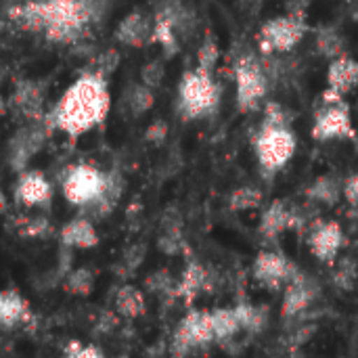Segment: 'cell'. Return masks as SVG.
<instances>
[{
	"label": "cell",
	"instance_id": "ffe728a7",
	"mask_svg": "<svg viewBox=\"0 0 358 358\" xmlns=\"http://www.w3.org/2000/svg\"><path fill=\"white\" fill-rule=\"evenodd\" d=\"M31 310L25 298L17 289H4L0 296V323L4 329H13L17 325L29 323Z\"/></svg>",
	"mask_w": 358,
	"mask_h": 358
},
{
	"label": "cell",
	"instance_id": "ac0fdd59",
	"mask_svg": "<svg viewBox=\"0 0 358 358\" xmlns=\"http://www.w3.org/2000/svg\"><path fill=\"white\" fill-rule=\"evenodd\" d=\"M151 36H153V21H149V17L143 15L141 10L128 13L115 29V40L130 48H143L151 44Z\"/></svg>",
	"mask_w": 358,
	"mask_h": 358
},
{
	"label": "cell",
	"instance_id": "7c38bea8",
	"mask_svg": "<svg viewBox=\"0 0 358 358\" xmlns=\"http://www.w3.org/2000/svg\"><path fill=\"white\" fill-rule=\"evenodd\" d=\"M358 86V61L342 55L334 59L327 67V88L321 94V103L346 101V94Z\"/></svg>",
	"mask_w": 358,
	"mask_h": 358
},
{
	"label": "cell",
	"instance_id": "e575fe53",
	"mask_svg": "<svg viewBox=\"0 0 358 358\" xmlns=\"http://www.w3.org/2000/svg\"><path fill=\"white\" fill-rule=\"evenodd\" d=\"M65 358H109L105 357L103 350H99L96 346H84L80 342H71L65 350Z\"/></svg>",
	"mask_w": 358,
	"mask_h": 358
},
{
	"label": "cell",
	"instance_id": "7a4b0ae2",
	"mask_svg": "<svg viewBox=\"0 0 358 358\" xmlns=\"http://www.w3.org/2000/svg\"><path fill=\"white\" fill-rule=\"evenodd\" d=\"M111 109V92L107 76L99 69L84 71L59 96L55 107L46 113L50 130L78 138L105 122Z\"/></svg>",
	"mask_w": 358,
	"mask_h": 358
},
{
	"label": "cell",
	"instance_id": "8d00e7d4",
	"mask_svg": "<svg viewBox=\"0 0 358 358\" xmlns=\"http://www.w3.org/2000/svg\"><path fill=\"white\" fill-rule=\"evenodd\" d=\"M344 199L352 208H358V172L344 180Z\"/></svg>",
	"mask_w": 358,
	"mask_h": 358
},
{
	"label": "cell",
	"instance_id": "d6a6232c",
	"mask_svg": "<svg viewBox=\"0 0 358 358\" xmlns=\"http://www.w3.org/2000/svg\"><path fill=\"white\" fill-rule=\"evenodd\" d=\"M334 277H336L334 281H336V285H338V287H342V289H352L358 277L357 262H355V260H350V258H344V260L338 264V268H336V275H334Z\"/></svg>",
	"mask_w": 358,
	"mask_h": 358
},
{
	"label": "cell",
	"instance_id": "30bf717a",
	"mask_svg": "<svg viewBox=\"0 0 358 358\" xmlns=\"http://www.w3.org/2000/svg\"><path fill=\"white\" fill-rule=\"evenodd\" d=\"M300 275L298 266L279 252H260L254 260V279L260 287L271 292L285 289Z\"/></svg>",
	"mask_w": 358,
	"mask_h": 358
},
{
	"label": "cell",
	"instance_id": "d6986e66",
	"mask_svg": "<svg viewBox=\"0 0 358 358\" xmlns=\"http://www.w3.org/2000/svg\"><path fill=\"white\" fill-rule=\"evenodd\" d=\"M61 243L65 248H73V250H92L99 245V233L88 218L78 216V218L69 220L67 224H63Z\"/></svg>",
	"mask_w": 358,
	"mask_h": 358
},
{
	"label": "cell",
	"instance_id": "5bb4252c",
	"mask_svg": "<svg viewBox=\"0 0 358 358\" xmlns=\"http://www.w3.org/2000/svg\"><path fill=\"white\" fill-rule=\"evenodd\" d=\"M8 107L15 115L27 122H42L48 111H44V90L36 80H21L15 84L8 96Z\"/></svg>",
	"mask_w": 358,
	"mask_h": 358
},
{
	"label": "cell",
	"instance_id": "836d02e7",
	"mask_svg": "<svg viewBox=\"0 0 358 358\" xmlns=\"http://www.w3.org/2000/svg\"><path fill=\"white\" fill-rule=\"evenodd\" d=\"M162 78H164L162 61H151V63H147V65L143 67V71H141V82H143L145 86H149V88L159 86Z\"/></svg>",
	"mask_w": 358,
	"mask_h": 358
},
{
	"label": "cell",
	"instance_id": "1f68e13d",
	"mask_svg": "<svg viewBox=\"0 0 358 358\" xmlns=\"http://www.w3.org/2000/svg\"><path fill=\"white\" fill-rule=\"evenodd\" d=\"M65 287L76 296H88L92 292V287H94V277H92L90 271L80 268V271L69 275V279L65 281Z\"/></svg>",
	"mask_w": 358,
	"mask_h": 358
},
{
	"label": "cell",
	"instance_id": "8992f818",
	"mask_svg": "<svg viewBox=\"0 0 358 358\" xmlns=\"http://www.w3.org/2000/svg\"><path fill=\"white\" fill-rule=\"evenodd\" d=\"M235 88H237V109L241 113H252L260 109L268 92V76L264 63L254 52H243L233 67Z\"/></svg>",
	"mask_w": 358,
	"mask_h": 358
},
{
	"label": "cell",
	"instance_id": "603a6c76",
	"mask_svg": "<svg viewBox=\"0 0 358 358\" xmlns=\"http://www.w3.org/2000/svg\"><path fill=\"white\" fill-rule=\"evenodd\" d=\"M344 195V182L331 174H325L321 178H317L308 189H306V197L310 201H317V203H327V206H334L338 203V199Z\"/></svg>",
	"mask_w": 358,
	"mask_h": 358
},
{
	"label": "cell",
	"instance_id": "4dcf8cb0",
	"mask_svg": "<svg viewBox=\"0 0 358 358\" xmlns=\"http://www.w3.org/2000/svg\"><path fill=\"white\" fill-rule=\"evenodd\" d=\"M128 105H130V111L134 115L147 113L153 107V88L145 86L143 82L136 84V86H132L130 96H128Z\"/></svg>",
	"mask_w": 358,
	"mask_h": 358
},
{
	"label": "cell",
	"instance_id": "3957f363",
	"mask_svg": "<svg viewBox=\"0 0 358 358\" xmlns=\"http://www.w3.org/2000/svg\"><path fill=\"white\" fill-rule=\"evenodd\" d=\"M220 105V84L212 71H206L195 65L180 76L176 111L182 120H201L214 115Z\"/></svg>",
	"mask_w": 358,
	"mask_h": 358
},
{
	"label": "cell",
	"instance_id": "e0dca14e",
	"mask_svg": "<svg viewBox=\"0 0 358 358\" xmlns=\"http://www.w3.org/2000/svg\"><path fill=\"white\" fill-rule=\"evenodd\" d=\"M283 292V317H298L310 308L319 294V287L310 277L300 273Z\"/></svg>",
	"mask_w": 358,
	"mask_h": 358
},
{
	"label": "cell",
	"instance_id": "f1b7e54d",
	"mask_svg": "<svg viewBox=\"0 0 358 358\" xmlns=\"http://www.w3.org/2000/svg\"><path fill=\"white\" fill-rule=\"evenodd\" d=\"M235 310H237V317H239V323H241L243 331H250V334L262 331V327L266 323V310L264 308L241 302V304L235 306Z\"/></svg>",
	"mask_w": 358,
	"mask_h": 358
},
{
	"label": "cell",
	"instance_id": "ab89813d",
	"mask_svg": "<svg viewBox=\"0 0 358 358\" xmlns=\"http://www.w3.org/2000/svg\"><path fill=\"white\" fill-rule=\"evenodd\" d=\"M357 151H358V136H357Z\"/></svg>",
	"mask_w": 358,
	"mask_h": 358
},
{
	"label": "cell",
	"instance_id": "d590c367",
	"mask_svg": "<svg viewBox=\"0 0 358 358\" xmlns=\"http://www.w3.org/2000/svg\"><path fill=\"white\" fill-rule=\"evenodd\" d=\"M166 134H168V126H166L164 120H155V122L147 128V141H149V143L159 145V143L166 141Z\"/></svg>",
	"mask_w": 358,
	"mask_h": 358
},
{
	"label": "cell",
	"instance_id": "f546056e",
	"mask_svg": "<svg viewBox=\"0 0 358 358\" xmlns=\"http://www.w3.org/2000/svg\"><path fill=\"white\" fill-rule=\"evenodd\" d=\"M218 59H220V48L216 44V40L212 38V34H206L199 50H197V67L206 69V71H212L216 69L218 65Z\"/></svg>",
	"mask_w": 358,
	"mask_h": 358
},
{
	"label": "cell",
	"instance_id": "d4e9b609",
	"mask_svg": "<svg viewBox=\"0 0 358 358\" xmlns=\"http://www.w3.org/2000/svg\"><path fill=\"white\" fill-rule=\"evenodd\" d=\"M145 306H147L145 296L132 285H124L115 296V308L122 317L136 319V317L145 315Z\"/></svg>",
	"mask_w": 358,
	"mask_h": 358
},
{
	"label": "cell",
	"instance_id": "74e56055",
	"mask_svg": "<svg viewBox=\"0 0 358 358\" xmlns=\"http://www.w3.org/2000/svg\"><path fill=\"white\" fill-rule=\"evenodd\" d=\"M117 61H120V55L115 52V50H107V52H103L101 55V59H99V71H103L105 76L117 65Z\"/></svg>",
	"mask_w": 358,
	"mask_h": 358
},
{
	"label": "cell",
	"instance_id": "4316f807",
	"mask_svg": "<svg viewBox=\"0 0 358 358\" xmlns=\"http://www.w3.org/2000/svg\"><path fill=\"white\" fill-rule=\"evenodd\" d=\"M162 10H164L166 17L172 21V25H174V29L178 31V36H185V34L189 36V34L193 31V27H195V17H193V13H191L180 0H170V2H166Z\"/></svg>",
	"mask_w": 358,
	"mask_h": 358
},
{
	"label": "cell",
	"instance_id": "484cf974",
	"mask_svg": "<svg viewBox=\"0 0 358 358\" xmlns=\"http://www.w3.org/2000/svg\"><path fill=\"white\" fill-rule=\"evenodd\" d=\"M317 50L329 61L346 55V44H344L342 34L336 27H321L317 31Z\"/></svg>",
	"mask_w": 358,
	"mask_h": 358
},
{
	"label": "cell",
	"instance_id": "9c48e42d",
	"mask_svg": "<svg viewBox=\"0 0 358 358\" xmlns=\"http://www.w3.org/2000/svg\"><path fill=\"white\" fill-rule=\"evenodd\" d=\"M313 138L319 143L327 141H357V128L350 117V105L340 103H321V109L315 113Z\"/></svg>",
	"mask_w": 358,
	"mask_h": 358
},
{
	"label": "cell",
	"instance_id": "44dd1931",
	"mask_svg": "<svg viewBox=\"0 0 358 358\" xmlns=\"http://www.w3.org/2000/svg\"><path fill=\"white\" fill-rule=\"evenodd\" d=\"M151 44H159L166 57H174L180 48L178 42V31L174 29L172 21L166 17L164 10H157L153 17V36H151Z\"/></svg>",
	"mask_w": 358,
	"mask_h": 358
},
{
	"label": "cell",
	"instance_id": "277c9868",
	"mask_svg": "<svg viewBox=\"0 0 358 358\" xmlns=\"http://www.w3.org/2000/svg\"><path fill=\"white\" fill-rule=\"evenodd\" d=\"M296 147L298 141L292 124H273L262 120L258 132L254 134V153L264 178H273L279 170H283L292 162Z\"/></svg>",
	"mask_w": 358,
	"mask_h": 358
},
{
	"label": "cell",
	"instance_id": "6da1fadb",
	"mask_svg": "<svg viewBox=\"0 0 358 358\" xmlns=\"http://www.w3.org/2000/svg\"><path fill=\"white\" fill-rule=\"evenodd\" d=\"M109 0H25L6 10V19L21 31L38 34L57 46L88 40L103 23Z\"/></svg>",
	"mask_w": 358,
	"mask_h": 358
},
{
	"label": "cell",
	"instance_id": "7402d4cb",
	"mask_svg": "<svg viewBox=\"0 0 358 358\" xmlns=\"http://www.w3.org/2000/svg\"><path fill=\"white\" fill-rule=\"evenodd\" d=\"M206 279H208L206 268H203L199 262L191 260V262L187 264L182 277H180V283H178V287H176V296L182 298L187 304H191V302L199 296V292L203 289Z\"/></svg>",
	"mask_w": 358,
	"mask_h": 358
},
{
	"label": "cell",
	"instance_id": "cb8c5ba5",
	"mask_svg": "<svg viewBox=\"0 0 358 358\" xmlns=\"http://www.w3.org/2000/svg\"><path fill=\"white\" fill-rule=\"evenodd\" d=\"M212 319H214L216 342H229V340L235 338L239 331H243L235 306H233V308H214V310H212Z\"/></svg>",
	"mask_w": 358,
	"mask_h": 358
},
{
	"label": "cell",
	"instance_id": "52a82bcc",
	"mask_svg": "<svg viewBox=\"0 0 358 358\" xmlns=\"http://www.w3.org/2000/svg\"><path fill=\"white\" fill-rule=\"evenodd\" d=\"M308 25L302 15H279L262 23L258 29V48L262 55H285L294 50L306 36Z\"/></svg>",
	"mask_w": 358,
	"mask_h": 358
},
{
	"label": "cell",
	"instance_id": "ba28073f",
	"mask_svg": "<svg viewBox=\"0 0 358 358\" xmlns=\"http://www.w3.org/2000/svg\"><path fill=\"white\" fill-rule=\"evenodd\" d=\"M212 342H216L212 310L193 308L180 319V323H178V327H176V331L172 336L170 350H172L174 357H187L195 348L208 346Z\"/></svg>",
	"mask_w": 358,
	"mask_h": 358
},
{
	"label": "cell",
	"instance_id": "5b68a950",
	"mask_svg": "<svg viewBox=\"0 0 358 358\" xmlns=\"http://www.w3.org/2000/svg\"><path fill=\"white\" fill-rule=\"evenodd\" d=\"M61 189H63V197L71 206L94 210L103 201L109 189V172H103L90 164L69 166L61 182Z\"/></svg>",
	"mask_w": 358,
	"mask_h": 358
},
{
	"label": "cell",
	"instance_id": "4fadbf2b",
	"mask_svg": "<svg viewBox=\"0 0 358 358\" xmlns=\"http://www.w3.org/2000/svg\"><path fill=\"white\" fill-rule=\"evenodd\" d=\"M344 229L336 220H317L308 235L310 254L319 262H336L340 250L344 248Z\"/></svg>",
	"mask_w": 358,
	"mask_h": 358
},
{
	"label": "cell",
	"instance_id": "2e32d148",
	"mask_svg": "<svg viewBox=\"0 0 358 358\" xmlns=\"http://www.w3.org/2000/svg\"><path fill=\"white\" fill-rule=\"evenodd\" d=\"M300 222V216L294 208H289L283 199H275L260 216V235L264 239H277L281 233L294 229Z\"/></svg>",
	"mask_w": 358,
	"mask_h": 358
},
{
	"label": "cell",
	"instance_id": "83f0119b",
	"mask_svg": "<svg viewBox=\"0 0 358 358\" xmlns=\"http://www.w3.org/2000/svg\"><path fill=\"white\" fill-rule=\"evenodd\" d=\"M229 206L235 212H248V210H256L262 206V191L252 187V185H243L239 189H235L229 197Z\"/></svg>",
	"mask_w": 358,
	"mask_h": 358
},
{
	"label": "cell",
	"instance_id": "f35d334b",
	"mask_svg": "<svg viewBox=\"0 0 358 358\" xmlns=\"http://www.w3.org/2000/svg\"><path fill=\"white\" fill-rule=\"evenodd\" d=\"M46 231V222L42 218H34V220H27V229L23 231L25 235H42Z\"/></svg>",
	"mask_w": 358,
	"mask_h": 358
},
{
	"label": "cell",
	"instance_id": "9a60e30c",
	"mask_svg": "<svg viewBox=\"0 0 358 358\" xmlns=\"http://www.w3.org/2000/svg\"><path fill=\"white\" fill-rule=\"evenodd\" d=\"M15 199L27 208H42L52 199V187L42 172L23 170L15 185Z\"/></svg>",
	"mask_w": 358,
	"mask_h": 358
},
{
	"label": "cell",
	"instance_id": "8fae6325",
	"mask_svg": "<svg viewBox=\"0 0 358 358\" xmlns=\"http://www.w3.org/2000/svg\"><path fill=\"white\" fill-rule=\"evenodd\" d=\"M52 130L48 128L46 117L42 122L23 124L8 143V162H10L13 170L23 172L25 166L29 164V159L42 149V145L46 143V136Z\"/></svg>",
	"mask_w": 358,
	"mask_h": 358
}]
</instances>
